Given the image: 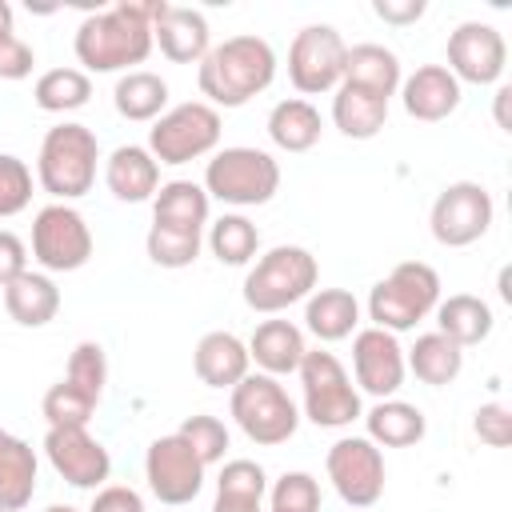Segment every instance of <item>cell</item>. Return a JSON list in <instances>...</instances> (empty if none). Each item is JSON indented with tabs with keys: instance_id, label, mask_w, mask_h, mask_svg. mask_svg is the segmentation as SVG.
Listing matches in <instances>:
<instances>
[{
	"instance_id": "obj_39",
	"label": "cell",
	"mask_w": 512,
	"mask_h": 512,
	"mask_svg": "<svg viewBox=\"0 0 512 512\" xmlns=\"http://www.w3.org/2000/svg\"><path fill=\"white\" fill-rule=\"evenodd\" d=\"M268 512H320V480L312 472H284L268 488Z\"/></svg>"
},
{
	"instance_id": "obj_17",
	"label": "cell",
	"mask_w": 512,
	"mask_h": 512,
	"mask_svg": "<svg viewBox=\"0 0 512 512\" xmlns=\"http://www.w3.org/2000/svg\"><path fill=\"white\" fill-rule=\"evenodd\" d=\"M352 372L368 396H376V400L396 396L404 384V372H408L400 340L384 328H360L352 336Z\"/></svg>"
},
{
	"instance_id": "obj_25",
	"label": "cell",
	"mask_w": 512,
	"mask_h": 512,
	"mask_svg": "<svg viewBox=\"0 0 512 512\" xmlns=\"http://www.w3.org/2000/svg\"><path fill=\"white\" fill-rule=\"evenodd\" d=\"M332 124L348 140H372L388 124V100L368 92V88H356V84L340 80V88L332 92Z\"/></svg>"
},
{
	"instance_id": "obj_53",
	"label": "cell",
	"mask_w": 512,
	"mask_h": 512,
	"mask_svg": "<svg viewBox=\"0 0 512 512\" xmlns=\"http://www.w3.org/2000/svg\"><path fill=\"white\" fill-rule=\"evenodd\" d=\"M4 436H8V432H4V428H0V440H4Z\"/></svg>"
},
{
	"instance_id": "obj_33",
	"label": "cell",
	"mask_w": 512,
	"mask_h": 512,
	"mask_svg": "<svg viewBox=\"0 0 512 512\" xmlns=\"http://www.w3.org/2000/svg\"><path fill=\"white\" fill-rule=\"evenodd\" d=\"M112 104H116V112H120L124 120H136V124L156 120V116H164V108H168V84H164V76H156V72H148V68H132V72H124V76L116 80Z\"/></svg>"
},
{
	"instance_id": "obj_10",
	"label": "cell",
	"mask_w": 512,
	"mask_h": 512,
	"mask_svg": "<svg viewBox=\"0 0 512 512\" xmlns=\"http://www.w3.org/2000/svg\"><path fill=\"white\" fill-rule=\"evenodd\" d=\"M492 216H496V204H492V192L484 184H476V180H452L432 200L428 228H432V240L436 244H444V248H468V244H476L492 228Z\"/></svg>"
},
{
	"instance_id": "obj_20",
	"label": "cell",
	"mask_w": 512,
	"mask_h": 512,
	"mask_svg": "<svg viewBox=\"0 0 512 512\" xmlns=\"http://www.w3.org/2000/svg\"><path fill=\"white\" fill-rule=\"evenodd\" d=\"M192 368H196L200 384L232 392L248 376V368H252L248 344L240 336H232V332H204L196 352H192Z\"/></svg>"
},
{
	"instance_id": "obj_35",
	"label": "cell",
	"mask_w": 512,
	"mask_h": 512,
	"mask_svg": "<svg viewBox=\"0 0 512 512\" xmlns=\"http://www.w3.org/2000/svg\"><path fill=\"white\" fill-rule=\"evenodd\" d=\"M208 248H212V256H216L220 264L240 268V264H248V260L256 256V248H260V232H256V224H252L248 216H240V212H224V216L208 228Z\"/></svg>"
},
{
	"instance_id": "obj_44",
	"label": "cell",
	"mask_w": 512,
	"mask_h": 512,
	"mask_svg": "<svg viewBox=\"0 0 512 512\" xmlns=\"http://www.w3.org/2000/svg\"><path fill=\"white\" fill-rule=\"evenodd\" d=\"M36 52L32 44H24L16 32H0V80H24L32 76Z\"/></svg>"
},
{
	"instance_id": "obj_29",
	"label": "cell",
	"mask_w": 512,
	"mask_h": 512,
	"mask_svg": "<svg viewBox=\"0 0 512 512\" xmlns=\"http://www.w3.org/2000/svg\"><path fill=\"white\" fill-rule=\"evenodd\" d=\"M320 132H324V120L316 112L312 100L304 96H288L280 100L272 112H268V140L284 152H308L320 144Z\"/></svg>"
},
{
	"instance_id": "obj_45",
	"label": "cell",
	"mask_w": 512,
	"mask_h": 512,
	"mask_svg": "<svg viewBox=\"0 0 512 512\" xmlns=\"http://www.w3.org/2000/svg\"><path fill=\"white\" fill-rule=\"evenodd\" d=\"M88 512H144V500L128 484H104V488H96Z\"/></svg>"
},
{
	"instance_id": "obj_42",
	"label": "cell",
	"mask_w": 512,
	"mask_h": 512,
	"mask_svg": "<svg viewBox=\"0 0 512 512\" xmlns=\"http://www.w3.org/2000/svg\"><path fill=\"white\" fill-rule=\"evenodd\" d=\"M216 492L220 496H244V500H264L268 496V476L256 460H228L220 468V480H216Z\"/></svg>"
},
{
	"instance_id": "obj_49",
	"label": "cell",
	"mask_w": 512,
	"mask_h": 512,
	"mask_svg": "<svg viewBox=\"0 0 512 512\" xmlns=\"http://www.w3.org/2000/svg\"><path fill=\"white\" fill-rule=\"evenodd\" d=\"M508 96H512V88H508V84H500V88H496V124H500L504 132L512 128V124H508Z\"/></svg>"
},
{
	"instance_id": "obj_31",
	"label": "cell",
	"mask_w": 512,
	"mask_h": 512,
	"mask_svg": "<svg viewBox=\"0 0 512 512\" xmlns=\"http://www.w3.org/2000/svg\"><path fill=\"white\" fill-rule=\"evenodd\" d=\"M404 368L420 380V384H432V388H444L460 376L464 368V348L452 344L444 332H424L416 336V344L404 352Z\"/></svg>"
},
{
	"instance_id": "obj_13",
	"label": "cell",
	"mask_w": 512,
	"mask_h": 512,
	"mask_svg": "<svg viewBox=\"0 0 512 512\" xmlns=\"http://www.w3.org/2000/svg\"><path fill=\"white\" fill-rule=\"evenodd\" d=\"M144 480L152 488V496L168 508L192 504L204 488V464L200 456L188 448V440L180 432H168L160 440L148 444L144 452Z\"/></svg>"
},
{
	"instance_id": "obj_1",
	"label": "cell",
	"mask_w": 512,
	"mask_h": 512,
	"mask_svg": "<svg viewBox=\"0 0 512 512\" xmlns=\"http://www.w3.org/2000/svg\"><path fill=\"white\" fill-rule=\"evenodd\" d=\"M152 12L156 0H120L84 16L72 40L84 72H132V64H144L152 52Z\"/></svg>"
},
{
	"instance_id": "obj_6",
	"label": "cell",
	"mask_w": 512,
	"mask_h": 512,
	"mask_svg": "<svg viewBox=\"0 0 512 512\" xmlns=\"http://www.w3.org/2000/svg\"><path fill=\"white\" fill-rule=\"evenodd\" d=\"M280 188V164L264 148L232 144L220 148L204 168V192L208 200L232 204V208H256L268 204Z\"/></svg>"
},
{
	"instance_id": "obj_46",
	"label": "cell",
	"mask_w": 512,
	"mask_h": 512,
	"mask_svg": "<svg viewBox=\"0 0 512 512\" xmlns=\"http://www.w3.org/2000/svg\"><path fill=\"white\" fill-rule=\"evenodd\" d=\"M20 272H28V248H24V240L16 232L0 228V288L8 280H16Z\"/></svg>"
},
{
	"instance_id": "obj_5",
	"label": "cell",
	"mask_w": 512,
	"mask_h": 512,
	"mask_svg": "<svg viewBox=\"0 0 512 512\" xmlns=\"http://www.w3.org/2000/svg\"><path fill=\"white\" fill-rule=\"evenodd\" d=\"M440 304V276L432 264L424 260H404L396 264L384 280L372 284L368 292V320L372 328H384V332H408L416 328L428 312H436Z\"/></svg>"
},
{
	"instance_id": "obj_15",
	"label": "cell",
	"mask_w": 512,
	"mask_h": 512,
	"mask_svg": "<svg viewBox=\"0 0 512 512\" xmlns=\"http://www.w3.org/2000/svg\"><path fill=\"white\" fill-rule=\"evenodd\" d=\"M508 64V44L500 36V28L484 24V20H464L456 24V32L448 36V72L460 84H496L504 76Z\"/></svg>"
},
{
	"instance_id": "obj_40",
	"label": "cell",
	"mask_w": 512,
	"mask_h": 512,
	"mask_svg": "<svg viewBox=\"0 0 512 512\" xmlns=\"http://www.w3.org/2000/svg\"><path fill=\"white\" fill-rule=\"evenodd\" d=\"M176 432L188 440V448L200 456L204 468H208V464H220L224 452H228V428H224V420H216V416H208V412L188 416Z\"/></svg>"
},
{
	"instance_id": "obj_27",
	"label": "cell",
	"mask_w": 512,
	"mask_h": 512,
	"mask_svg": "<svg viewBox=\"0 0 512 512\" xmlns=\"http://www.w3.org/2000/svg\"><path fill=\"white\" fill-rule=\"evenodd\" d=\"M36 448L20 436L0 440V512H24L36 496Z\"/></svg>"
},
{
	"instance_id": "obj_8",
	"label": "cell",
	"mask_w": 512,
	"mask_h": 512,
	"mask_svg": "<svg viewBox=\"0 0 512 512\" xmlns=\"http://www.w3.org/2000/svg\"><path fill=\"white\" fill-rule=\"evenodd\" d=\"M296 372H300V388H304V416L316 428H348L352 420L364 416L360 392L352 388L344 364L332 352L308 348Z\"/></svg>"
},
{
	"instance_id": "obj_18",
	"label": "cell",
	"mask_w": 512,
	"mask_h": 512,
	"mask_svg": "<svg viewBox=\"0 0 512 512\" xmlns=\"http://www.w3.org/2000/svg\"><path fill=\"white\" fill-rule=\"evenodd\" d=\"M152 44H160V52L172 64H200L212 48V32L204 12L196 8H180L168 0H156L152 12Z\"/></svg>"
},
{
	"instance_id": "obj_30",
	"label": "cell",
	"mask_w": 512,
	"mask_h": 512,
	"mask_svg": "<svg viewBox=\"0 0 512 512\" xmlns=\"http://www.w3.org/2000/svg\"><path fill=\"white\" fill-rule=\"evenodd\" d=\"M492 324H496L492 308L472 292H452L448 300L436 304V332H444L460 348H472V344L488 340Z\"/></svg>"
},
{
	"instance_id": "obj_37",
	"label": "cell",
	"mask_w": 512,
	"mask_h": 512,
	"mask_svg": "<svg viewBox=\"0 0 512 512\" xmlns=\"http://www.w3.org/2000/svg\"><path fill=\"white\" fill-rule=\"evenodd\" d=\"M96 404H100V400H92V396H88V392H80L76 384L60 380V384H52V388L44 392L40 412H44L48 428H88V420H92Z\"/></svg>"
},
{
	"instance_id": "obj_12",
	"label": "cell",
	"mask_w": 512,
	"mask_h": 512,
	"mask_svg": "<svg viewBox=\"0 0 512 512\" xmlns=\"http://www.w3.org/2000/svg\"><path fill=\"white\" fill-rule=\"evenodd\" d=\"M92 256V228L72 204H44L32 220V260L44 272H76Z\"/></svg>"
},
{
	"instance_id": "obj_32",
	"label": "cell",
	"mask_w": 512,
	"mask_h": 512,
	"mask_svg": "<svg viewBox=\"0 0 512 512\" xmlns=\"http://www.w3.org/2000/svg\"><path fill=\"white\" fill-rule=\"evenodd\" d=\"M208 208H212V200H208L204 184H196V180H168L152 196V220L172 224V228H196L200 232L208 224Z\"/></svg>"
},
{
	"instance_id": "obj_52",
	"label": "cell",
	"mask_w": 512,
	"mask_h": 512,
	"mask_svg": "<svg viewBox=\"0 0 512 512\" xmlns=\"http://www.w3.org/2000/svg\"><path fill=\"white\" fill-rule=\"evenodd\" d=\"M44 512H80V508H72V504H52V508H44Z\"/></svg>"
},
{
	"instance_id": "obj_48",
	"label": "cell",
	"mask_w": 512,
	"mask_h": 512,
	"mask_svg": "<svg viewBox=\"0 0 512 512\" xmlns=\"http://www.w3.org/2000/svg\"><path fill=\"white\" fill-rule=\"evenodd\" d=\"M212 512H260V500H244V496H220V492H216Z\"/></svg>"
},
{
	"instance_id": "obj_3",
	"label": "cell",
	"mask_w": 512,
	"mask_h": 512,
	"mask_svg": "<svg viewBox=\"0 0 512 512\" xmlns=\"http://www.w3.org/2000/svg\"><path fill=\"white\" fill-rule=\"evenodd\" d=\"M96 160H100L96 132L88 124L64 120V124L48 128L44 140H40L36 180H40V188L56 204H68V200H80L84 192H92V184H96Z\"/></svg>"
},
{
	"instance_id": "obj_7",
	"label": "cell",
	"mask_w": 512,
	"mask_h": 512,
	"mask_svg": "<svg viewBox=\"0 0 512 512\" xmlns=\"http://www.w3.org/2000/svg\"><path fill=\"white\" fill-rule=\"evenodd\" d=\"M228 408H232V420L240 424V432L260 448H276V444L292 440L300 428V408L292 404L284 384L264 372H248L232 388Z\"/></svg>"
},
{
	"instance_id": "obj_51",
	"label": "cell",
	"mask_w": 512,
	"mask_h": 512,
	"mask_svg": "<svg viewBox=\"0 0 512 512\" xmlns=\"http://www.w3.org/2000/svg\"><path fill=\"white\" fill-rule=\"evenodd\" d=\"M500 296H504V300H512V288H508V268L500 272Z\"/></svg>"
},
{
	"instance_id": "obj_19",
	"label": "cell",
	"mask_w": 512,
	"mask_h": 512,
	"mask_svg": "<svg viewBox=\"0 0 512 512\" xmlns=\"http://www.w3.org/2000/svg\"><path fill=\"white\" fill-rule=\"evenodd\" d=\"M400 104L412 120H448L460 108V80L444 64H420L412 76L400 80Z\"/></svg>"
},
{
	"instance_id": "obj_38",
	"label": "cell",
	"mask_w": 512,
	"mask_h": 512,
	"mask_svg": "<svg viewBox=\"0 0 512 512\" xmlns=\"http://www.w3.org/2000/svg\"><path fill=\"white\" fill-rule=\"evenodd\" d=\"M68 384H76L80 392H88L92 400L104 396V384H108V356L96 340H80L68 356V372H64Z\"/></svg>"
},
{
	"instance_id": "obj_50",
	"label": "cell",
	"mask_w": 512,
	"mask_h": 512,
	"mask_svg": "<svg viewBox=\"0 0 512 512\" xmlns=\"http://www.w3.org/2000/svg\"><path fill=\"white\" fill-rule=\"evenodd\" d=\"M0 32H12V4L0 0Z\"/></svg>"
},
{
	"instance_id": "obj_36",
	"label": "cell",
	"mask_w": 512,
	"mask_h": 512,
	"mask_svg": "<svg viewBox=\"0 0 512 512\" xmlns=\"http://www.w3.org/2000/svg\"><path fill=\"white\" fill-rule=\"evenodd\" d=\"M144 248H148V260L160 264V268H188L200 256L204 236L196 228H172V224L152 220V228L144 236Z\"/></svg>"
},
{
	"instance_id": "obj_24",
	"label": "cell",
	"mask_w": 512,
	"mask_h": 512,
	"mask_svg": "<svg viewBox=\"0 0 512 512\" xmlns=\"http://www.w3.org/2000/svg\"><path fill=\"white\" fill-rule=\"evenodd\" d=\"M364 428H368V440L376 448H412V444L424 440L428 420H424V412L416 404L388 396V400H376L364 412Z\"/></svg>"
},
{
	"instance_id": "obj_23",
	"label": "cell",
	"mask_w": 512,
	"mask_h": 512,
	"mask_svg": "<svg viewBox=\"0 0 512 512\" xmlns=\"http://www.w3.org/2000/svg\"><path fill=\"white\" fill-rule=\"evenodd\" d=\"M4 308L20 328H44L60 312V288L44 272H20L4 284Z\"/></svg>"
},
{
	"instance_id": "obj_14",
	"label": "cell",
	"mask_w": 512,
	"mask_h": 512,
	"mask_svg": "<svg viewBox=\"0 0 512 512\" xmlns=\"http://www.w3.org/2000/svg\"><path fill=\"white\" fill-rule=\"evenodd\" d=\"M336 496L352 508H372L384 496V456L368 436H340L324 456Z\"/></svg>"
},
{
	"instance_id": "obj_21",
	"label": "cell",
	"mask_w": 512,
	"mask_h": 512,
	"mask_svg": "<svg viewBox=\"0 0 512 512\" xmlns=\"http://www.w3.org/2000/svg\"><path fill=\"white\" fill-rule=\"evenodd\" d=\"M104 184L116 200L124 204H140V200H152L156 188H160V164L152 160L148 148L140 144H120L108 164H104Z\"/></svg>"
},
{
	"instance_id": "obj_41",
	"label": "cell",
	"mask_w": 512,
	"mask_h": 512,
	"mask_svg": "<svg viewBox=\"0 0 512 512\" xmlns=\"http://www.w3.org/2000/svg\"><path fill=\"white\" fill-rule=\"evenodd\" d=\"M32 204V168L12 156V152H0V220L24 212Z\"/></svg>"
},
{
	"instance_id": "obj_11",
	"label": "cell",
	"mask_w": 512,
	"mask_h": 512,
	"mask_svg": "<svg viewBox=\"0 0 512 512\" xmlns=\"http://www.w3.org/2000/svg\"><path fill=\"white\" fill-rule=\"evenodd\" d=\"M344 56L348 44L332 24H308L288 44V80L304 96L336 92L344 80Z\"/></svg>"
},
{
	"instance_id": "obj_34",
	"label": "cell",
	"mask_w": 512,
	"mask_h": 512,
	"mask_svg": "<svg viewBox=\"0 0 512 512\" xmlns=\"http://www.w3.org/2000/svg\"><path fill=\"white\" fill-rule=\"evenodd\" d=\"M32 100L40 112H76L92 100V80L84 68H48L36 76Z\"/></svg>"
},
{
	"instance_id": "obj_28",
	"label": "cell",
	"mask_w": 512,
	"mask_h": 512,
	"mask_svg": "<svg viewBox=\"0 0 512 512\" xmlns=\"http://www.w3.org/2000/svg\"><path fill=\"white\" fill-rule=\"evenodd\" d=\"M400 56L384 44H356L348 48L344 56V84H356V88H368L384 100H392L400 92Z\"/></svg>"
},
{
	"instance_id": "obj_9",
	"label": "cell",
	"mask_w": 512,
	"mask_h": 512,
	"mask_svg": "<svg viewBox=\"0 0 512 512\" xmlns=\"http://www.w3.org/2000/svg\"><path fill=\"white\" fill-rule=\"evenodd\" d=\"M220 112L208 100H188L168 108L148 128V152L156 164H188L220 144Z\"/></svg>"
},
{
	"instance_id": "obj_47",
	"label": "cell",
	"mask_w": 512,
	"mask_h": 512,
	"mask_svg": "<svg viewBox=\"0 0 512 512\" xmlns=\"http://www.w3.org/2000/svg\"><path fill=\"white\" fill-rule=\"evenodd\" d=\"M372 12H376L384 24H416V20L428 12V4H424V0H376Z\"/></svg>"
},
{
	"instance_id": "obj_26",
	"label": "cell",
	"mask_w": 512,
	"mask_h": 512,
	"mask_svg": "<svg viewBox=\"0 0 512 512\" xmlns=\"http://www.w3.org/2000/svg\"><path fill=\"white\" fill-rule=\"evenodd\" d=\"M304 324L316 340L336 344L356 332L360 324V300L348 288H316L304 304Z\"/></svg>"
},
{
	"instance_id": "obj_2",
	"label": "cell",
	"mask_w": 512,
	"mask_h": 512,
	"mask_svg": "<svg viewBox=\"0 0 512 512\" xmlns=\"http://www.w3.org/2000/svg\"><path fill=\"white\" fill-rule=\"evenodd\" d=\"M196 80H200V92L208 96V104L216 112L220 108H244L252 96H260L276 80V52L256 32L228 36L224 44L208 48Z\"/></svg>"
},
{
	"instance_id": "obj_22",
	"label": "cell",
	"mask_w": 512,
	"mask_h": 512,
	"mask_svg": "<svg viewBox=\"0 0 512 512\" xmlns=\"http://www.w3.org/2000/svg\"><path fill=\"white\" fill-rule=\"evenodd\" d=\"M308 344L304 332L292 320H260L252 340H248V360L264 372V376H288L300 368Z\"/></svg>"
},
{
	"instance_id": "obj_16",
	"label": "cell",
	"mask_w": 512,
	"mask_h": 512,
	"mask_svg": "<svg viewBox=\"0 0 512 512\" xmlns=\"http://www.w3.org/2000/svg\"><path fill=\"white\" fill-rule=\"evenodd\" d=\"M44 456L56 468V476L68 480L72 488L96 492L112 476V456L88 428H48L44 432Z\"/></svg>"
},
{
	"instance_id": "obj_43",
	"label": "cell",
	"mask_w": 512,
	"mask_h": 512,
	"mask_svg": "<svg viewBox=\"0 0 512 512\" xmlns=\"http://www.w3.org/2000/svg\"><path fill=\"white\" fill-rule=\"evenodd\" d=\"M472 432L488 444V448H508V440H512V412L504 408V404H480L476 408V416H472Z\"/></svg>"
},
{
	"instance_id": "obj_4",
	"label": "cell",
	"mask_w": 512,
	"mask_h": 512,
	"mask_svg": "<svg viewBox=\"0 0 512 512\" xmlns=\"http://www.w3.org/2000/svg\"><path fill=\"white\" fill-rule=\"evenodd\" d=\"M320 280V264L308 248L300 244H276L268 248L244 276V304L252 312L276 316L300 300H308L316 292Z\"/></svg>"
}]
</instances>
